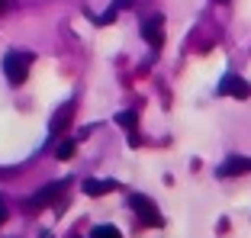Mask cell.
<instances>
[{"instance_id":"1","label":"cell","mask_w":251,"mask_h":238,"mask_svg":"<svg viewBox=\"0 0 251 238\" xmlns=\"http://www.w3.org/2000/svg\"><path fill=\"white\" fill-rule=\"evenodd\" d=\"M29 68H32V52H7V58H3V74H7V81L13 84V87H20L26 77H29Z\"/></svg>"},{"instance_id":"2","label":"cell","mask_w":251,"mask_h":238,"mask_svg":"<svg viewBox=\"0 0 251 238\" xmlns=\"http://www.w3.org/2000/svg\"><path fill=\"white\" fill-rule=\"evenodd\" d=\"M129 206H132L135 213H139V219H142L145 225H161V222H164L161 213H158V206H155L151 200H148L145 193H132V196H129Z\"/></svg>"},{"instance_id":"3","label":"cell","mask_w":251,"mask_h":238,"mask_svg":"<svg viewBox=\"0 0 251 238\" xmlns=\"http://www.w3.org/2000/svg\"><path fill=\"white\" fill-rule=\"evenodd\" d=\"M219 94L222 97H235V100H248L251 97V84L238 74H226L219 81Z\"/></svg>"},{"instance_id":"4","label":"cell","mask_w":251,"mask_h":238,"mask_svg":"<svg viewBox=\"0 0 251 238\" xmlns=\"http://www.w3.org/2000/svg\"><path fill=\"white\" fill-rule=\"evenodd\" d=\"M238 174H251V158H242V155H232L216 167V177H238Z\"/></svg>"},{"instance_id":"5","label":"cell","mask_w":251,"mask_h":238,"mask_svg":"<svg viewBox=\"0 0 251 238\" xmlns=\"http://www.w3.org/2000/svg\"><path fill=\"white\" fill-rule=\"evenodd\" d=\"M164 20L161 16H151V20H145L142 23V36H145V42H151V48H161V42H164Z\"/></svg>"},{"instance_id":"6","label":"cell","mask_w":251,"mask_h":238,"mask_svg":"<svg viewBox=\"0 0 251 238\" xmlns=\"http://www.w3.org/2000/svg\"><path fill=\"white\" fill-rule=\"evenodd\" d=\"M71 116H74V106L65 103V106H61V110L52 116V122H49V132H52V135H61V132L68 129V122H71Z\"/></svg>"},{"instance_id":"7","label":"cell","mask_w":251,"mask_h":238,"mask_svg":"<svg viewBox=\"0 0 251 238\" xmlns=\"http://www.w3.org/2000/svg\"><path fill=\"white\" fill-rule=\"evenodd\" d=\"M116 180H97V177H90V180H84V193L87 196H100V193H110V190H116Z\"/></svg>"},{"instance_id":"8","label":"cell","mask_w":251,"mask_h":238,"mask_svg":"<svg viewBox=\"0 0 251 238\" xmlns=\"http://www.w3.org/2000/svg\"><path fill=\"white\" fill-rule=\"evenodd\" d=\"M61 187H65V184H49V187H42V190H39L29 203H32V206H45V203H52L55 196L61 193Z\"/></svg>"},{"instance_id":"9","label":"cell","mask_w":251,"mask_h":238,"mask_svg":"<svg viewBox=\"0 0 251 238\" xmlns=\"http://www.w3.org/2000/svg\"><path fill=\"white\" fill-rule=\"evenodd\" d=\"M94 238H123V232H119L116 225H97Z\"/></svg>"},{"instance_id":"10","label":"cell","mask_w":251,"mask_h":238,"mask_svg":"<svg viewBox=\"0 0 251 238\" xmlns=\"http://www.w3.org/2000/svg\"><path fill=\"white\" fill-rule=\"evenodd\" d=\"M116 122H119L123 129H129V132H135V113H132V110L119 113V116H116Z\"/></svg>"},{"instance_id":"11","label":"cell","mask_w":251,"mask_h":238,"mask_svg":"<svg viewBox=\"0 0 251 238\" xmlns=\"http://www.w3.org/2000/svg\"><path fill=\"white\" fill-rule=\"evenodd\" d=\"M55 155H58L61 161H68V158L74 155V142H61V145H58V151H55Z\"/></svg>"},{"instance_id":"12","label":"cell","mask_w":251,"mask_h":238,"mask_svg":"<svg viewBox=\"0 0 251 238\" xmlns=\"http://www.w3.org/2000/svg\"><path fill=\"white\" fill-rule=\"evenodd\" d=\"M10 7H13V0H0V16L10 13Z\"/></svg>"},{"instance_id":"13","label":"cell","mask_w":251,"mask_h":238,"mask_svg":"<svg viewBox=\"0 0 251 238\" xmlns=\"http://www.w3.org/2000/svg\"><path fill=\"white\" fill-rule=\"evenodd\" d=\"M7 222V206H3V200H0V225Z\"/></svg>"},{"instance_id":"14","label":"cell","mask_w":251,"mask_h":238,"mask_svg":"<svg viewBox=\"0 0 251 238\" xmlns=\"http://www.w3.org/2000/svg\"><path fill=\"white\" fill-rule=\"evenodd\" d=\"M219 3H229V0H219Z\"/></svg>"},{"instance_id":"15","label":"cell","mask_w":251,"mask_h":238,"mask_svg":"<svg viewBox=\"0 0 251 238\" xmlns=\"http://www.w3.org/2000/svg\"><path fill=\"white\" fill-rule=\"evenodd\" d=\"M71 238H74V235H71Z\"/></svg>"}]
</instances>
